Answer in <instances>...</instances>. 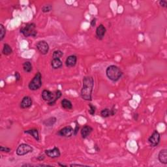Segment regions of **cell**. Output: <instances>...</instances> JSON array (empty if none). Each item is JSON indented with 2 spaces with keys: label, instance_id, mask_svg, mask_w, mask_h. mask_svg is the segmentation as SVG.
Returning <instances> with one entry per match:
<instances>
[{
  "label": "cell",
  "instance_id": "6da1fadb",
  "mask_svg": "<svg viewBox=\"0 0 167 167\" xmlns=\"http://www.w3.org/2000/svg\"><path fill=\"white\" fill-rule=\"evenodd\" d=\"M94 86V80L92 76H86L83 79L82 88L80 92V96L84 100L91 101L92 100V91Z\"/></svg>",
  "mask_w": 167,
  "mask_h": 167
},
{
  "label": "cell",
  "instance_id": "7a4b0ae2",
  "mask_svg": "<svg viewBox=\"0 0 167 167\" xmlns=\"http://www.w3.org/2000/svg\"><path fill=\"white\" fill-rule=\"evenodd\" d=\"M62 93L60 90H56L54 93L47 89H44L42 91L41 97L43 100L47 102L49 106H53L56 104V101L61 97Z\"/></svg>",
  "mask_w": 167,
  "mask_h": 167
},
{
  "label": "cell",
  "instance_id": "3957f363",
  "mask_svg": "<svg viewBox=\"0 0 167 167\" xmlns=\"http://www.w3.org/2000/svg\"><path fill=\"white\" fill-rule=\"evenodd\" d=\"M106 74L108 79L112 80V82H117L121 78L123 73L118 67L112 65L107 67Z\"/></svg>",
  "mask_w": 167,
  "mask_h": 167
},
{
  "label": "cell",
  "instance_id": "277c9868",
  "mask_svg": "<svg viewBox=\"0 0 167 167\" xmlns=\"http://www.w3.org/2000/svg\"><path fill=\"white\" fill-rule=\"evenodd\" d=\"M20 33L26 37H35L37 34L36 30V25L34 23H29L26 24L24 28L20 29Z\"/></svg>",
  "mask_w": 167,
  "mask_h": 167
},
{
  "label": "cell",
  "instance_id": "5b68a950",
  "mask_svg": "<svg viewBox=\"0 0 167 167\" xmlns=\"http://www.w3.org/2000/svg\"><path fill=\"white\" fill-rule=\"evenodd\" d=\"M42 86V75L38 72L28 84V88L31 91H36Z\"/></svg>",
  "mask_w": 167,
  "mask_h": 167
},
{
  "label": "cell",
  "instance_id": "8992f818",
  "mask_svg": "<svg viewBox=\"0 0 167 167\" xmlns=\"http://www.w3.org/2000/svg\"><path fill=\"white\" fill-rule=\"evenodd\" d=\"M33 151H34V148L31 146L27 144H22L17 148L16 153L18 156H23L29 153H31Z\"/></svg>",
  "mask_w": 167,
  "mask_h": 167
},
{
  "label": "cell",
  "instance_id": "52a82bcc",
  "mask_svg": "<svg viewBox=\"0 0 167 167\" xmlns=\"http://www.w3.org/2000/svg\"><path fill=\"white\" fill-rule=\"evenodd\" d=\"M57 135L61 137L69 138L74 135V129L71 126H66L59 130L57 133Z\"/></svg>",
  "mask_w": 167,
  "mask_h": 167
},
{
  "label": "cell",
  "instance_id": "ba28073f",
  "mask_svg": "<svg viewBox=\"0 0 167 167\" xmlns=\"http://www.w3.org/2000/svg\"><path fill=\"white\" fill-rule=\"evenodd\" d=\"M36 47L41 54L46 55L49 52V45L45 41H40L36 44Z\"/></svg>",
  "mask_w": 167,
  "mask_h": 167
},
{
  "label": "cell",
  "instance_id": "9c48e42d",
  "mask_svg": "<svg viewBox=\"0 0 167 167\" xmlns=\"http://www.w3.org/2000/svg\"><path fill=\"white\" fill-rule=\"evenodd\" d=\"M161 140V136L159 132L157 131H154L152 135L149 137L148 142L150 143L151 147H156L159 144Z\"/></svg>",
  "mask_w": 167,
  "mask_h": 167
},
{
  "label": "cell",
  "instance_id": "30bf717a",
  "mask_svg": "<svg viewBox=\"0 0 167 167\" xmlns=\"http://www.w3.org/2000/svg\"><path fill=\"white\" fill-rule=\"evenodd\" d=\"M44 153H45L48 157L52 158V159L59 157L61 156L60 151H59V148L57 147H54L52 150H46L44 151Z\"/></svg>",
  "mask_w": 167,
  "mask_h": 167
},
{
  "label": "cell",
  "instance_id": "8fae6325",
  "mask_svg": "<svg viewBox=\"0 0 167 167\" xmlns=\"http://www.w3.org/2000/svg\"><path fill=\"white\" fill-rule=\"evenodd\" d=\"M32 104H33V101L31 98L29 96H25L23 98L22 100L21 101L20 106L21 108L26 109L31 107L32 106Z\"/></svg>",
  "mask_w": 167,
  "mask_h": 167
},
{
  "label": "cell",
  "instance_id": "7c38bea8",
  "mask_svg": "<svg viewBox=\"0 0 167 167\" xmlns=\"http://www.w3.org/2000/svg\"><path fill=\"white\" fill-rule=\"evenodd\" d=\"M106 29L103 24H100L96 29V37L99 40H102L106 34Z\"/></svg>",
  "mask_w": 167,
  "mask_h": 167
},
{
  "label": "cell",
  "instance_id": "4fadbf2b",
  "mask_svg": "<svg viewBox=\"0 0 167 167\" xmlns=\"http://www.w3.org/2000/svg\"><path fill=\"white\" fill-rule=\"evenodd\" d=\"M77 62V57L74 55H71L68 56L65 60V65L67 67H74Z\"/></svg>",
  "mask_w": 167,
  "mask_h": 167
},
{
  "label": "cell",
  "instance_id": "5bb4252c",
  "mask_svg": "<svg viewBox=\"0 0 167 167\" xmlns=\"http://www.w3.org/2000/svg\"><path fill=\"white\" fill-rule=\"evenodd\" d=\"M116 109H114V108H112V109L104 108V109L101 110V117L106 118L110 117V116H114L115 114H116Z\"/></svg>",
  "mask_w": 167,
  "mask_h": 167
},
{
  "label": "cell",
  "instance_id": "9a60e30c",
  "mask_svg": "<svg viewBox=\"0 0 167 167\" xmlns=\"http://www.w3.org/2000/svg\"><path fill=\"white\" fill-rule=\"evenodd\" d=\"M93 128L89 125H85L84 126L81 131H80V133H81V136L83 138H86L87 137L90 135L91 133L93 131Z\"/></svg>",
  "mask_w": 167,
  "mask_h": 167
},
{
  "label": "cell",
  "instance_id": "2e32d148",
  "mask_svg": "<svg viewBox=\"0 0 167 167\" xmlns=\"http://www.w3.org/2000/svg\"><path fill=\"white\" fill-rule=\"evenodd\" d=\"M159 161L164 164V165H166L167 164V150L166 149L161 150L159 156H158Z\"/></svg>",
  "mask_w": 167,
  "mask_h": 167
},
{
  "label": "cell",
  "instance_id": "e0dca14e",
  "mask_svg": "<svg viewBox=\"0 0 167 167\" xmlns=\"http://www.w3.org/2000/svg\"><path fill=\"white\" fill-rule=\"evenodd\" d=\"M24 133L28 134V135H31L38 142L40 141L39 133V131L37 129H31L25 131Z\"/></svg>",
  "mask_w": 167,
  "mask_h": 167
},
{
  "label": "cell",
  "instance_id": "ac0fdd59",
  "mask_svg": "<svg viewBox=\"0 0 167 167\" xmlns=\"http://www.w3.org/2000/svg\"><path fill=\"white\" fill-rule=\"evenodd\" d=\"M51 66L54 69H58L63 66V62L60 59H52L51 61Z\"/></svg>",
  "mask_w": 167,
  "mask_h": 167
},
{
  "label": "cell",
  "instance_id": "d6986e66",
  "mask_svg": "<svg viewBox=\"0 0 167 167\" xmlns=\"http://www.w3.org/2000/svg\"><path fill=\"white\" fill-rule=\"evenodd\" d=\"M13 52V49L11 47L9 44H4V47L2 49V54L5 56H9Z\"/></svg>",
  "mask_w": 167,
  "mask_h": 167
},
{
  "label": "cell",
  "instance_id": "ffe728a7",
  "mask_svg": "<svg viewBox=\"0 0 167 167\" xmlns=\"http://www.w3.org/2000/svg\"><path fill=\"white\" fill-rule=\"evenodd\" d=\"M61 106L64 109L66 110H71L73 108V104L69 100H68L67 99H64L61 102Z\"/></svg>",
  "mask_w": 167,
  "mask_h": 167
},
{
  "label": "cell",
  "instance_id": "44dd1931",
  "mask_svg": "<svg viewBox=\"0 0 167 167\" xmlns=\"http://www.w3.org/2000/svg\"><path fill=\"white\" fill-rule=\"evenodd\" d=\"M22 67H23V70L24 71V72L26 73H30L31 72V71L33 69L31 63L29 61H25L23 64Z\"/></svg>",
  "mask_w": 167,
  "mask_h": 167
},
{
  "label": "cell",
  "instance_id": "7402d4cb",
  "mask_svg": "<svg viewBox=\"0 0 167 167\" xmlns=\"http://www.w3.org/2000/svg\"><path fill=\"white\" fill-rule=\"evenodd\" d=\"M56 121H57V119H56V118L50 117L44 121L43 122V124L46 127H51V126H53V125L56 123Z\"/></svg>",
  "mask_w": 167,
  "mask_h": 167
},
{
  "label": "cell",
  "instance_id": "603a6c76",
  "mask_svg": "<svg viewBox=\"0 0 167 167\" xmlns=\"http://www.w3.org/2000/svg\"><path fill=\"white\" fill-rule=\"evenodd\" d=\"M63 56H64V52L61 51V50H55V51L53 52L52 58L53 59H60Z\"/></svg>",
  "mask_w": 167,
  "mask_h": 167
},
{
  "label": "cell",
  "instance_id": "cb8c5ba5",
  "mask_svg": "<svg viewBox=\"0 0 167 167\" xmlns=\"http://www.w3.org/2000/svg\"><path fill=\"white\" fill-rule=\"evenodd\" d=\"M6 35V29L4 26L3 24H0V41H3Z\"/></svg>",
  "mask_w": 167,
  "mask_h": 167
},
{
  "label": "cell",
  "instance_id": "d4e9b609",
  "mask_svg": "<svg viewBox=\"0 0 167 167\" xmlns=\"http://www.w3.org/2000/svg\"><path fill=\"white\" fill-rule=\"evenodd\" d=\"M52 10V6L51 5H44L43 7H42V11L43 13H49Z\"/></svg>",
  "mask_w": 167,
  "mask_h": 167
},
{
  "label": "cell",
  "instance_id": "484cf974",
  "mask_svg": "<svg viewBox=\"0 0 167 167\" xmlns=\"http://www.w3.org/2000/svg\"><path fill=\"white\" fill-rule=\"evenodd\" d=\"M89 109L88 110V112L89 114H90L91 116H94L95 114V111H96V107H95L94 105H93L92 104H89Z\"/></svg>",
  "mask_w": 167,
  "mask_h": 167
},
{
  "label": "cell",
  "instance_id": "4316f807",
  "mask_svg": "<svg viewBox=\"0 0 167 167\" xmlns=\"http://www.w3.org/2000/svg\"><path fill=\"white\" fill-rule=\"evenodd\" d=\"M0 151L1 152H6V153H9L11 151V149L7 147H4V146H0Z\"/></svg>",
  "mask_w": 167,
  "mask_h": 167
},
{
  "label": "cell",
  "instance_id": "83f0119b",
  "mask_svg": "<svg viewBox=\"0 0 167 167\" xmlns=\"http://www.w3.org/2000/svg\"><path fill=\"white\" fill-rule=\"evenodd\" d=\"M159 4L163 7L166 8L167 7V1L166 0H161L159 1Z\"/></svg>",
  "mask_w": 167,
  "mask_h": 167
},
{
  "label": "cell",
  "instance_id": "f1b7e54d",
  "mask_svg": "<svg viewBox=\"0 0 167 167\" xmlns=\"http://www.w3.org/2000/svg\"><path fill=\"white\" fill-rule=\"evenodd\" d=\"M14 76H15V78H16V82L20 81V79H21V76H20V73L19 72H15Z\"/></svg>",
  "mask_w": 167,
  "mask_h": 167
},
{
  "label": "cell",
  "instance_id": "f546056e",
  "mask_svg": "<svg viewBox=\"0 0 167 167\" xmlns=\"http://www.w3.org/2000/svg\"><path fill=\"white\" fill-rule=\"evenodd\" d=\"M79 129V125H76L75 129H74V135H76L77 132H78Z\"/></svg>",
  "mask_w": 167,
  "mask_h": 167
},
{
  "label": "cell",
  "instance_id": "4dcf8cb0",
  "mask_svg": "<svg viewBox=\"0 0 167 167\" xmlns=\"http://www.w3.org/2000/svg\"><path fill=\"white\" fill-rule=\"evenodd\" d=\"M95 24H96V19H93V20L91 21V27H94L95 26Z\"/></svg>",
  "mask_w": 167,
  "mask_h": 167
},
{
  "label": "cell",
  "instance_id": "1f68e13d",
  "mask_svg": "<svg viewBox=\"0 0 167 167\" xmlns=\"http://www.w3.org/2000/svg\"><path fill=\"white\" fill-rule=\"evenodd\" d=\"M37 159L39 161H43L44 159V156L43 155H42V156H39V157H37Z\"/></svg>",
  "mask_w": 167,
  "mask_h": 167
},
{
  "label": "cell",
  "instance_id": "d6a6232c",
  "mask_svg": "<svg viewBox=\"0 0 167 167\" xmlns=\"http://www.w3.org/2000/svg\"><path fill=\"white\" fill-rule=\"evenodd\" d=\"M71 166H86V165H80V164H72V165H70Z\"/></svg>",
  "mask_w": 167,
  "mask_h": 167
}]
</instances>
